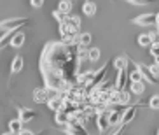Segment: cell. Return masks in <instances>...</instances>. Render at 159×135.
Wrapping results in <instances>:
<instances>
[{
    "label": "cell",
    "instance_id": "obj_17",
    "mask_svg": "<svg viewBox=\"0 0 159 135\" xmlns=\"http://www.w3.org/2000/svg\"><path fill=\"white\" fill-rule=\"evenodd\" d=\"M136 42H138V46H143V47L149 46L150 47L152 44H154V39H152V35H150V33H142V35H138Z\"/></svg>",
    "mask_w": 159,
    "mask_h": 135
},
{
    "label": "cell",
    "instance_id": "obj_26",
    "mask_svg": "<svg viewBox=\"0 0 159 135\" xmlns=\"http://www.w3.org/2000/svg\"><path fill=\"white\" fill-rule=\"evenodd\" d=\"M100 58V49L98 47H91V49H89V58L88 60L89 61H96Z\"/></svg>",
    "mask_w": 159,
    "mask_h": 135
},
{
    "label": "cell",
    "instance_id": "obj_3",
    "mask_svg": "<svg viewBox=\"0 0 159 135\" xmlns=\"http://www.w3.org/2000/svg\"><path fill=\"white\" fill-rule=\"evenodd\" d=\"M110 126V112L108 111H103L96 114V128L100 132H105Z\"/></svg>",
    "mask_w": 159,
    "mask_h": 135
},
{
    "label": "cell",
    "instance_id": "obj_14",
    "mask_svg": "<svg viewBox=\"0 0 159 135\" xmlns=\"http://www.w3.org/2000/svg\"><path fill=\"white\" fill-rule=\"evenodd\" d=\"M68 121H70V114H66L65 111H60L54 114V123L60 126H66L68 125Z\"/></svg>",
    "mask_w": 159,
    "mask_h": 135
},
{
    "label": "cell",
    "instance_id": "obj_24",
    "mask_svg": "<svg viewBox=\"0 0 159 135\" xmlns=\"http://www.w3.org/2000/svg\"><path fill=\"white\" fill-rule=\"evenodd\" d=\"M14 37V32H5L4 35H0V49L5 46V44H9L11 46V41Z\"/></svg>",
    "mask_w": 159,
    "mask_h": 135
},
{
    "label": "cell",
    "instance_id": "obj_36",
    "mask_svg": "<svg viewBox=\"0 0 159 135\" xmlns=\"http://www.w3.org/2000/svg\"><path fill=\"white\" fill-rule=\"evenodd\" d=\"M157 135H159V130H157Z\"/></svg>",
    "mask_w": 159,
    "mask_h": 135
},
{
    "label": "cell",
    "instance_id": "obj_28",
    "mask_svg": "<svg viewBox=\"0 0 159 135\" xmlns=\"http://www.w3.org/2000/svg\"><path fill=\"white\" fill-rule=\"evenodd\" d=\"M150 109H159V95H154V97L149 98V104H147Z\"/></svg>",
    "mask_w": 159,
    "mask_h": 135
},
{
    "label": "cell",
    "instance_id": "obj_31",
    "mask_svg": "<svg viewBox=\"0 0 159 135\" xmlns=\"http://www.w3.org/2000/svg\"><path fill=\"white\" fill-rule=\"evenodd\" d=\"M30 4H32L33 7H37V9H39V7H42V5H44V0H32Z\"/></svg>",
    "mask_w": 159,
    "mask_h": 135
},
{
    "label": "cell",
    "instance_id": "obj_34",
    "mask_svg": "<svg viewBox=\"0 0 159 135\" xmlns=\"http://www.w3.org/2000/svg\"><path fill=\"white\" fill-rule=\"evenodd\" d=\"M122 132H124V126H121V128H117L114 133H110V135H122Z\"/></svg>",
    "mask_w": 159,
    "mask_h": 135
},
{
    "label": "cell",
    "instance_id": "obj_21",
    "mask_svg": "<svg viewBox=\"0 0 159 135\" xmlns=\"http://www.w3.org/2000/svg\"><path fill=\"white\" fill-rule=\"evenodd\" d=\"M91 41H93V37H91V33H89V32H80V35H79V46L86 47V46L91 44Z\"/></svg>",
    "mask_w": 159,
    "mask_h": 135
},
{
    "label": "cell",
    "instance_id": "obj_2",
    "mask_svg": "<svg viewBox=\"0 0 159 135\" xmlns=\"http://www.w3.org/2000/svg\"><path fill=\"white\" fill-rule=\"evenodd\" d=\"M128 79H129V70H128V69L119 70V72H117V79H116V84H114L117 91H126Z\"/></svg>",
    "mask_w": 159,
    "mask_h": 135
},
{
    "label": "cell",
    "instance_id": "obj_10",
    "mask_svg": "<svg viewBox=\"0 0 159 135\" xmlns=\"http://www.w3.org/2000/svg\"><path fill=\"white\" fill-rule=\"evenodd\" d=\"M37 116V112L33 111V109H26V107H19V119L23 123H28L32 121L33 118Z\"/></svg>",
    "mask_w": 159,
    "mask_h": 135
},
{
    "label": "cell",
    "instance_id": "obj_5",
    "mask_svg": "<svg viewBox=\"0 0 159 135\" xmlns=\"http://www.w3.org/2000/svg\"><path fill=\"white\" fill-rule=\"evenodd\" d=\"M136 65V69L140 70V74H142V77H143V81H147V83H150V84H157L159 83V79L156 77L152 72H150V69L147 65H143V63H135Z\"/></svg>",
    "mask_w": 159,
    "mask_h": 135
},
{
    "label": "cell",
    "instance_id": "obj_35",
    "mask_svg": "<svg viewBox=\"0 0 159 135\" xmlns=\"http://www.w3.org/2000/svg\"><path fill=\"white\" fill-rule=\"evenodd\" d=\"M2 135H14L12 132H5V133H2Z\"/></svg>",
    "mask_w": 159,
    "mask_h": 135
},
{
    "label": "cell",
    "instance_id": "obj_16",
    "mask_svg": "<svg viewBox=\"0 0 159 135\" xmlns=\"http://www.w3.org/2000/svg\"><path fill=\"white\" fill-rule=\"evenodd\" d=\"M96 9H98V7H96V2L88 0V2H84V4H82V12H84L86 16H89V18L96 14Z\"/></svg>",
    "mask_w": 159,
    "mask_h": 135
},
{
    "label": "cell",
    "instance_id": "obj_12",
    "mask_svg": "<svg viewBox=\"0 0 159 135\" xmlns=\"http://www.w3.org/2000/svg\"><path fill=\"white\" fill-rule=\"evenodd\" d=\"M128 60H129V58H128ZM129 67H131V69H128V70H129V81H131V83H140V81H143L140 70L136 69L135 63H131V61H129Z\"/></svg>",
    "mask_w": 159,
    "mask_h": 135
},
{
    "label": "cell",
    "instance_id": "obj_19",
    "mask_svg": "<svg viewBox=\"0 0 159 135\" xmlns=\"http://www.w3.org/2000/svg\"><path fill=\"white\" fill-rule=\"evenodd\" d=\"M128 65H129V60L128 58H122V56H117L116 60H114V67H116V70L119 72V70H124L128 69Z\"/></svg>",
    "mask_w": 159,
    "mask_h": 135
},
{
    "label": "cell",
    "instance_id": "obj_11",
    "mask_svg": "<svg viewBox=\"0 0 159 135\" xmlns=\"http://www.w3.org/2000/svg\"><path fill=\"white\" fill-rule=\"evenodd\" d=\"M65 25H66L68 28H70L72 32L80 33V32H79V28H80V18H77V16H66Z\"/></svg>",
    "mask_w": 159,
    "mask_h": 135
},
{
    "label": "cell",
    "instance_id": "obj_20",
    "mask_svg": "<svg viewBox=\"0 0 159 135\" xmlns=\"http://www.w3.org/2000/svg\"><path fill=\"white\" fill-rule=\"evenodd\" d=\"M122 116H124V112H119V111L110 112V126L121 125V123H122Z\"/></svg>",
    "mask_w": 159,
    "mask_h": 135
},
{
    "label": "cell",
    "instance_id": "obj_1",
    "mask_svg": "<svg viewBox=\"0 0 159 135\" xmlns=\"http://www.w3.org/2000/svg\"><path fill=\"white\" fill-rule=\"evenodd\" d=\"M25 25H28V19L26 18H12V19H5L0 23V30H5V32H19Z\"/></svg>",
    "mask_w": 159,
    "mask_h": 135
},
{
    "label": "cell",
    "instance_id": "obj_9",
    "mask_svg": "<svg viewBox=\"0 0 159 135\" xmlns=\"http://www.w3.org/2000/svg\"><path fill=\"white\" fill-rule=\"evenodd\" d=\"M23 67H25L23 56H21V55H16L14 58H12V63H11V72H12V74H19V72L23 70Z\"/></svg>",
    "mask_w": 159,
    "mask_h": 135
},
{
    "label": "cell",
    "instance_id": "obj_7",
    "mask_svg": "<svg viewBox=\"0 0 159 135\" xmlns=\"http://www.w3.org/2000/svg\"><path fill=\"white\" fill-rule=\"evenodd\" d=\"M138 107H140V104H138V105H129V107H128V111L124 112V116H122V123H121V126H126L128 123H131L133 119H135L136 112H138Z\"/></svg>",
    "mask_w": 159,
    "mask_h": 135
},
{
    "label": "cell",
    "instance_id": "obj_15",
    "mask_svg": "<svg viewBox=\"0 0 159 135\" xmlns=\"http://www.w3.org/2000/svg\"><path fill=\"white\" fill-rule=\"evenodd\" d=\"M23 130H25V128H23V121H21L19 118H18V119H11V121H9V132H12L14 135H19Z\"/></svg>",
    "mask_w": 159,
    "mask_h": 135
},
{
    "label": "cell",
    "instance_id": "obj_29",
    "mask_svg": "<svg viewBox=\"0 0 159 135\" xmlns=\"http://www.w3.org/2000/svg\"><path fill=\"white\" fill-rule=\"evenodd\" d=\"M149 69H150V72H152V74L159 79V63H157V61H152V65H150Z\"/></svg>",
    "mask_w": 159,
    "mask_h": 135
},
{
    "label": "cell",
    "instance_id": "obj_23",
    "mask_svg": "<svg viewBox=\"0 0 159 135\" xmlns=\"http://www.w3.org/2000/svg\"><path fill=\"white\" fill-rule=\"evenodd\" d=\"M58 11H61L65 16H68V12L72 11V2L70 0H61L60 5H58Z\"/></svg>",
    "mask_w": 159,
    "mask_h": 135
},
{
    "label": "cell",
    "instance_id": "obj_8",
    "mask_svg": "<svg viewBox=\"0 0 159 135\" xmlns=\"http://www.w3.org/2000/svg\"><path fill=\"white\" fill-rule=\"evenodd\" d=\"M33 100L37 104H42V102H49V93H47V88H37L33 91Z\"/></svg>",
    "mask_w": 159,
    "mask_h": 135
},
{
    "label": "cell",
    "instance_id": "obj_25",
    "mask_svg": "<svg viewBox=\"0 0 159 135\" xmlns=\"http://www.w3.org/2000/svg\"><path fill=\"white\" fill-rule=\"evenodd\" d=\"M88 58H89V49L88 47L77 46V60L82 61V60H88Z\"/></svg>",
    "mask_w": 159,
    "mask_h": 135
},
{
    "label": "cell",
    "instance_id": "obj_33",
    "mask_svg": "<svg viewBox=\"0 0 159 135\" xmlns=\"http://www.w3.org/2000/svg\"><path fill=\"white\" fill-rule=\"evenodd\" d=\"M19 135H40V133H35V132H32V130H23Z\"/></svg>",
    "mask_w": 159,
    "mask_h": 135
},
{
    "label": "cell",
    "instance_id": "obj_27",
    "mask_svg": "<svg viewBox=\"0 0 159 135\" xmlns=\"http://www.w3.org/2000/svg\"><path fill=\"white\" fill-rule=\"evenodd\" d=\"M52 18H54V19H56V21H58V23H65V19H66V16H65V14H63V12H61V11H52Z\"/></svg>",
    "mask_w": 159,
    "mask_h": 135
},
{
    "label": "cell",
    "instance_id": "obj_32",
    "mask_svg": "<svg viewBox=\"0 0 159 135\" xmlns=\"http://www.w3.org/2000/svg\"><path fill=\"white\" fill-rule=\"evenodd\" d=\"M129 4H133V5H145L147 2H145V0H129Z\"/></svg>",
    "mask_w": 159,
    "mask_h": 135
},
{
    "label": "cell",
    "instance_id": "obj_18",
    "mask_svg": "<svg viewBox=\"0 0 159 135\" xmlns=\"http://www.w3.org/2000/svg\"><path fill=\"white\" fill-rule=\"evenodd\" d=\"M25 33L21 32V30H19V32H16L14 33V37H12V41H11V46L12 47H21L25 44Z\"/></svg>",
    "mask_w": 159,
    "mask_h": 135
},
{
    "label": "cell",
    "instance_id": "obj_22",
    "mask_svg": "<svg viewBox=\"0 0 159 135\" xmlns=\"http://www.w3.org/2000/svg\"><path fill=\"white\" fill-rule=\"evenodd\" d=\"M143 91H145V81H140V83H131V93L142 95Z\"/></svg>",
    "mask_w": 159,
    "mask_h": 135
},
{
    "label": "cell",
    "instance_id": "obj_4",
    "mask_svg": "<svg viewBox=\"0 0 159 135\" xmlns=\"http://www.w3.org/2000/svg\"><path fill=\"white\" fill-rule=\"evenodd\" d=\"M65 132L66 135H91L88 130H86L84 125H80V123H70V125L65 126Z\"/></svg>",
    "mask_w": 159,
    "mask_h": 135
},
{
    "label": "cell",
    "instance_id": "obj_6",
    "mask_svg": "<svg viewBox=\"0 0 159 135\" xmlns=\"http://www.w3.org/2000/svg\"><path fill=\"white\" fill-rule=\"evenodd\" d=\"M133 23L142 25V27H150V25H156V14H152V12L140 14V16L133 18Z\"/></svg>",
    "mask_w": 159,
    "mask_h": 135
},
{
    "label": "cell",
    "instance_id": "obj_13",
    "mask_svg": "<svg viewBox=\"0 0 159 135\" xmlns=\"http://www.w3.org/2000/svg\"><path fill=\"white\" fill-rule=\"evenodd\" d=\"M47 107L51 109V111H54V114L56 112H60V111H63V107H65V100L63 98H54V100H49L47 102Z\"/></svg>",
    "mask_w": 159,
    "mask_h": 135
},
{
    "label": "cell",
    "instance_id": "obj_30",
    "mask_svg": "<svg viewBox=\"0 0 159 135\" xmlns=\"http://www.w3.org/2000/svg\"><path fill=\"white\" fill-rule=\"evenodd\" d=\"M150 56H154L156 60H157L159 58V46H154V44L150 46Z\"/></svg>",
    "mask_w": 159,
    "mask_h": 135
}]
</instances>
